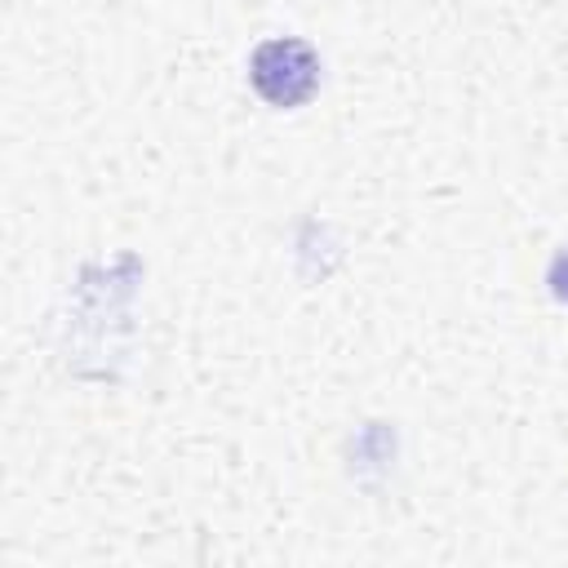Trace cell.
I'll use <instances>...</instances> for the list:
<instances>
[{"mask_svg":"<svg viewBox=\"0 0 568 568\" xmlns=\"http://www.w3.org/2000/svg\"><path fill=\"white\" fill-rule=\"evenodd\" d=\"M248 80L271 106H302L320 84V58L306 40H262L248 58Z\"/></svg>","mask_w":568,"mask_h":568,"instance_id":"obj_1","label":"cell"},{"mask_svg":"<svg viewBox=\"0 0 568 568\" xmlns=\"http://www.w3.org/2000/svg\"><path fill=\"white\" fill-rule=\"evenodd\" d=\"M546 284H550V293L568 306V248L555 253V262H550V271H546Z\"/></svg>","mask_w":568,"mask_h":568,"instance_id":"obj_2","label":"cell"}]
</instances>
